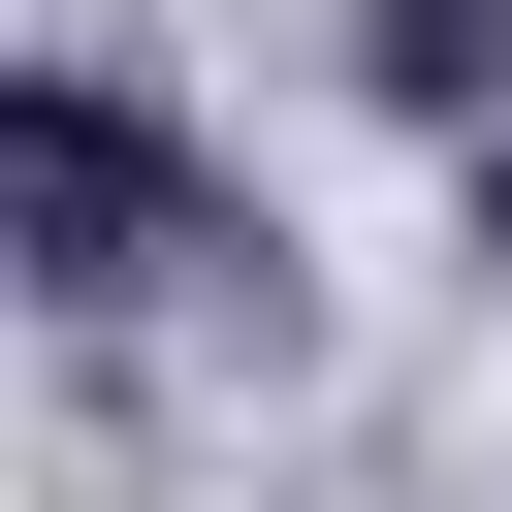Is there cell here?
Masks as SVG:
<instances>
[{"instance_id":"1","label":"cell","mask_w":512,"mask_h":512,"mask_svg":"<svg viewBox=\"0 0 512 512\" xmlns=\"http://www.w3.org/2000/svg\"><path fill=\"white\" fill-rule=\"evenodd\" d=\"M0 160H32V320H160L192 256H256V224H192V160H160V96H128L96 32L32 64V128H0Z\"/></svg>"}]
</instances>
